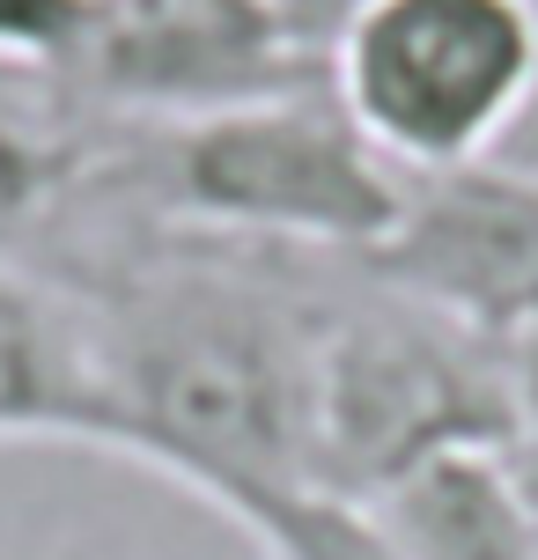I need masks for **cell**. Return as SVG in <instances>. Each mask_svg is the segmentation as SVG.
I'll return each mask as SVG.
<instances>
[{
	"instance_id": "cell-4",
	"label": "cell",
	"mask_w": 538,
	"mask_h": 560,
	"mask_svg": "<svg viewBox=\"0 0 538 560\" xmlns=\"http://www.w3.org/2000/svg\"><path fill=\"white\" fill-rule=\"evenodd\" d=\"M325 89L398 177L487 163L538 96V0H362Z\"/></svg>"
},
{
	"instance_id": "cell-7",
	"label": "cell",
	"mask_w": 538,
	"mask_h": 560,
	"mask_svg": "<svg viewBox=\"0 0 538 560\" xmlns=\"http://www.w3.org/2000/svg\"><path fill=\"white\" fill-rule=\"evenodd\" d=\"M0 443L126 450L89 310L15 258H0Z\"/></svg>"
},
{
	"instance_id": "cell-1",
	"label": "cell",
	"mask_w": 538,
	"mask_h": 560,
	"mask_svg": "<svg viewBox=\"0 0 538 560\" xmlns=\"http://www.w3.org/2000/svg\"><path fill=\"white\" fill-rule=\"evenodd\" d=\"M74 236L45 280L89 310L126 450L252 532L311 487V384L332 288L354 258L222 244L118 214H59Z\"/></svg>"
},
{
	"instance_id": "cell-12",
	"label": "cell",
	"mask_w": 538,
	"mask_h": 560,
	"mask_svg": "<svg viewBox=\"0 0 538 560\" xmlns=\"http://www.w3.org/2000/svg\"><path fill=\"white\" fill-rule=\"evenodd\" d=\"M502 362H510V398H516V450L538 457V325L502 347Z\"/></svg>"
},
{
	"instance_id": "cell-10",
	"label": "cell",
	"mask_w": 538,
	"mask_h": 560,
	"mask_svg": "<svg viewBox=\"0 0 538 560\" xmlns=\"http://www.w3.org/2000/svg\"><path fill=\"white\" fill-rule=\"evenodd\" d=\"M266 560H398V546L384 538V524L354 502L332 494H288L252 524Z\"/></svg>"
},
{
	"instance_id": "cell-11",
	"label": "cell",
	"mask_w": 538,
	"mask_h": 560,
	"mask_svg": "<svg viewBox=\"0 0 538 560\" xmlns=\"http://www.w3.org/2000/svg\"><path fill=\"white\" fill-rule=\"evenodd\" d=\"M104 8L112 0H0V67L82 89V67L104 37Z\"/></svg>"
},
{
	"instance_id": "cell-8",
	"label": "cell",
	"mask_w": 538,
	"mask_h": 560,
	"mask_svg": "<svg viewBox=\"0 0 538 560\" xmlns=\"http://www.w3.org/2000/svg\"><path fill=\"white\" fill-rule=\"evenodd\" d=\"M398 560H538V509L516 450H457L376 494Z\"/></svg>"
},
{
	"instance_id": "cell-5",
	"label": "cell",
	"mask_w": 538,
	"mask_h": 560,
	"mask_svg": "<svg viewBox=\"0 0 538 560\" xmlns=\"http://www.w3.org/2000/svg\"><path fill=\"white\" fill-rule=\"evenodd\" d=\"M376 288L510 347L538 325V170L494 155L435 177H406L391 236L362 258Z\"/></svg>"
},
{
	"instance_id": "cell-14",
	"label": "cell",
	"mask_w": 538,
	"mask_h": 560,
	"mask_svg": "<svg viewBox=\"0 0 538 560\" xmlns=\"http://www.w3.org/2000/svg\"><path fill=\"white\" fill-rule=\"evenodd\" d=\"M524 457V450H516ZM524 479H531V509H538V457H524Z\"/></svg>"
},
{
	"instance_id": "cell-3",
	"label": "cell",
	"mask_w": 538,
	"mask_h": 560,
	"mask_svg": "<svg viewBox=\"0 0 538 560\" xmlns=\"http://www.w3.org/2000/svg\"><path fill=\"white\" fill-rule=\"evenodd\" d=\"M457 450H516L502 347L362 273H340L311 384V487L369 509Z\"/></svg>"
},
{
	"instance_id": "cell-2",
	"label": "cell",
	"mask_w": 538,
	"mask_h": 560,
	"mask_svg": "<svg viewBox=\"0 0 538 560\" xmlns=\"http://www.w3.org/2000/svg\"><path fill=\"white\" fill-rule=\"evenodd\" d=\"M398 207L406 177L354 133L332 89L311 82L199 118H118L104 163L89 170L67 214H118L311 258H369L391 236Z\"/></svg>"
},
{
	"instance_id": "cell-6",
	"label": "cell",
	"mask_w": 538,
	"mask_h": 560,
	"mask_svg": "<svg viewBox=\"0 0 538 560\" xmlns=\"http://www.w3.org/2000/svg\"><path fill=\"white\" fill-rule=\"evenodd\" d=\"M325 82V59L273 0H112L82 96L112 118H199Z\"/></svg>"
},
{
	"instance_id": "cell-13",
	"label": "cell",
	"mask_w": 538,
	"mask_h": 560,
	"mask_svg": "<svg viewBox=\"0 0 538 560\" xmlns=\"http://www.w3.org/2000/svg\"><path fill=\"white\" fill-rule=\"evenodd\" d=\"M273 8H281V23L295 30V37H303L317 59H325V45L340 37V23L362 8V0H273Z\"/></svg>"
},
{
	"instance_id": "cell-9",
	"label": "cell",
	"mask_w": 538,
	"mask_h": 560,
	"mask_svg": "<svg viewBox=\"0 0 538 560\" xmlns=\"http://www.w3.org/2000/svg\"><path fill=\"white\" fill-rule=\"evenodd\" d=\"M112 133L118 118L96 112L74 82L0 67V258H15L30 236H52Z\"/></svg>"
}]
</instances>
